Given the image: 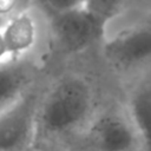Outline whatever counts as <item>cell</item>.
I'll return each instance as SVG.
<instances>
[{"label":"cell","mask_w":151,"mask_h":151,"mask_svg":"<svg viewBox=\"0 0 151 151\" xmlns=\"http://www.w3.org/2000/svg\"><path fill=\"white\" fill-rule=\"evenodd\" d=\"M91 74L66 68L46 80L35 117V151H72L98 105Z\"/></svg>","instance_id":"obj_1"},{"label":"cell","mask_w":151,"mask_h":151,"mask_svg":"<svg viewBox=\"0 0 151 151\" xmlns=\"http://www.w3.org/2000/svg\"><path fill=\"white\" fill-rule=\"evenodd\" d=\"M98 57L122 84L151 68V0H130L106 25Z\"/></svg>","instance_id":"obj_2"},{"label":"cell","mask_w":151,"mask_h":151,"mask_svg":"<svg viewBox=\"0 0 151 151\" xmlns=\"http://www.w3.org/2000/svg\"><path fill=\"white\" fill-rule=\"evenodd\" d=\"M105 29L106 22L85 6L46 17V58L47 52L60 60H70L88 51H98Z\"/></svg>","instance_id":"obj_3"},{"label":"cell","mask_w":151,"mask_h":151,"mask_svg":"<svg viewBox=\"0 0 151 151\" xmlns=\"http://www.w3.org/2000/svg\"><path fill=\"white\" fill-rule=\"evenodd\" d=\"M76 151H143L139 136L122 100L99 105Z\"/></svg>","instance_id":"obj_4"},{"label":"cell","mask_w":151,"mask_h":151,"mask_svg":"<svg viewBox=\"0 0 151 151\" xmlns=\"http://www.w3.org/2000/svg\"><path fill=\"white\" fill-rule=\"evenodd\" d=\"M46 80L0 113V151H35L37 109Z\"/></svg>","instance_id":"obj_5"},{"label":"cell","mask_w":151,"mask_h":151,"mask_svg":"<svg viewBox=\"0 0 151 151\" xmlns=\"http://www.w3.org/2000/svg\"><path fill=\"white\" fill-rule=\"evenodd\" d=\"M1 33L11 58L38 57L45 63L40 45L46 47V15L37 6L8 19L1 27Z\"/></svg>","instance_id":"obj_6"},{"label":"cell","mask_w":151,"mask_h":151,"mask_svg":"<svg viewBox=\"0 0 151 151\" xmlns=\"http://www.w3.org/2000/svg\"><path fill=\"white\" fill-rule=\"evenodd\" d=\"M45 63L38 57L9 58L0 63V113L41 83Z\"/></svg>","instance_id":"obj_7"},{"label":"cell","mask_w":151,"mask_h":151,"mask_svg":"<svg viewBox=\"0 0 151 151\" xmlns=\"http://www.w3.org/2000/svg\"><path fill=\"white\" fill-rule=\"evenodd\" d=\"M122 101L139 136L143 151H151V68L123 83Z\"/></svg>","instance_id":"obj_8"},{"label":"cell","mask_w":151,"mask_h":151,"mask_svg":"<svg viewBox=\"0 0 151 151\" xmlns=\"http://www.w3.org/2000/svg\"><path fill=\"white\" fill-rule=\"evenodd\" d=\"M129 1L130 0H85L84 6L107 25L124 12Z\"/></svg>","instance_id":"obj_9"},{"label":"cell","mask_w":151,"mask_h":151,"mask_svg":"<svg viewBox=\"0 0 151 151\" xmlns=\"http://www.w3.org/2000/svg\"><path fill=\"white\" fill-rule=\"evenodd\" d=\"M34 5L46 15L52 17L84 6L85 0H33Z\"/></svg>","instance_id":"obj_10"},{"label":"cell","mask_w":151,"mask_h":151,"mask_svg":"<svg viewBox=\"0 0 151 151\" xmlns=\"http://www.w3.org/2000/svg\"><path fill=\"white\" fill-rule=\"evenodd\" d=\"M9 53L7 51V47H6V44H5V40H4V37H2V33H1V28H0V63L9 59Z\"/></svg>","instance_id":"obj_11"}]
</instances>
